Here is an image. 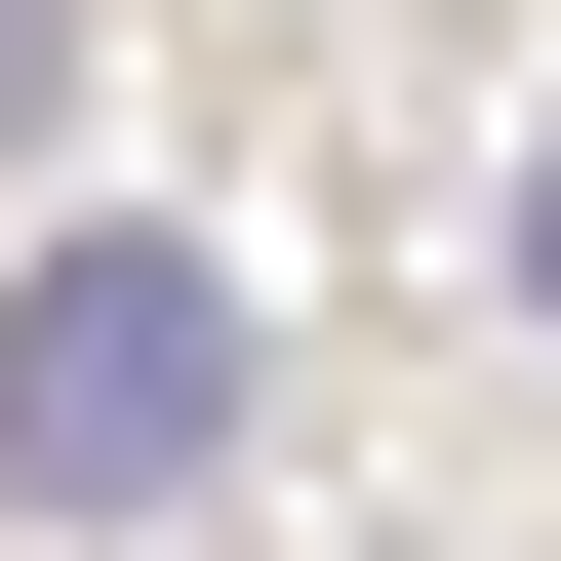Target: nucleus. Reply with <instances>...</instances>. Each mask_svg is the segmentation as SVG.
<instances>
[{"mask_svg":"<svg viewBox=\"0 0 561 561\" xmlns=\"http://www.w3.org/2000/svg\"><path fill=\"white\" fill-rule=\"evenodd\" d=\"M201 442H241V280L201 241H41L0 280V481H41V522H161Z\"/></svg>","mask_w":561,"mask_h":561,"instance_id":"nucleus-1","label":"nucleus"},{"mask_svg":"<svg viewBox=\"0 0 561 561\" xmlns=\"http://www.w3.org/2000/svg\"><path fill=\"white\" fill-rule=\"evenodd\" d=\"M41 121H81V0H0V161H41Z\"/></svg>","mask_w":561,"mask_h":561,"instance_id":"nucleus-2","label":"nucleus"},{"mask_svg":"<svg viewBox=\"0 0 561 561\" xmlns=\"http://www.w3.org/2000/svg\"><path fill=\"white\" fill-rule=\"evenodd\" d=\"M522 321H561V161H522Z\"/></svg>","mask_w":561,"mask_h":561,"instance_id":"nucleus-3","label":"nucleus"}]
</instances>
